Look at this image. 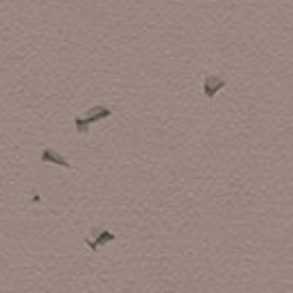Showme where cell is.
Returning a JSON list of instances; mask_svg holds the SVG:
<instances>
[{
    "label": "cell",
    "instance_id": "obj_4",
    "mask_svg": "<svg viewBox=\"0 0 293 293\" xmlns=\"http://www.w3.org/2000/svg\"><path fill=\"white\" fill-rule=\"evenodd\" d=\"M103 241H114V234H112V232H101V234H98V241H86V243L92 249H97L98 243H103Z\"/></svg>",
    "mask_w": 293,
    "mask_h": 293
},
{
    "label": "cell",
    "instance_id": "obj_1",
    "mask_svg": "<svg viewBox=\"0 0 293 293\" xmlns=\"http://www.w3.org/2000/svg\"><path fill=\"white\" fill-rule=\"evenodd\" d=\"M112 116V110L107 105H94L88 110V114L83 116H77L74 118V129H77V134H88V127L92 125V122L97 121H103V118Z\"/></svg>",
    "mask_w": 293,
    "mask_h": 293
},
{
    "label": "cell",
    "instance_id": "obj_2",
    "mask_svg": "<svg viewBox=\"0 0 293 293\" xmlns=\"http://www.w3.org/2000/svg\"><path fill=\"white\" fill-rule=\"evenodd\" d=\"M201 88H204L206 98H215V94L225 88V79L221 77V74H208V77L204 79V86Z\"/></svg>",
    "mask_w": 293,
    "mask_h": 293
},
{
    "label": "cell",
    "instance_id": "obj_3",
    "mask_svg": "<svg viewBox=\"0 0 293 293\" xmlns=\"http://www.w3.org/2000/svg\"><path fill=\"white\" fill-rule=\"evenodd\" d=\"M40 160H42L44 164H59V167H64V169H70V167H73V164H70L61 153H57L55 149H44V151H42V155H40Z\"/></svg>",
    "mask_w": 293,
    "mask_h": 293
}]
</instances>
